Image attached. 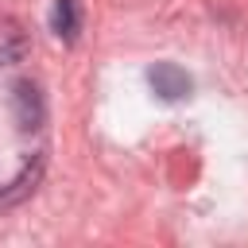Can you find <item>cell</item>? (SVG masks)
<instances>
[{"label": "cell", "mask_w": 248, "mask_h": 248, "mask_svg": "<svg viewBox=\"0 0 248 248\" xmlns=\"http://www.w3.org/2000/svg\"><path fill=\"white\" fill-rule=\"evenodd\" d=\"M8 108H12V120H16L19 132H39V128L46 124V97H43V89H39L31 78L12 81V89H8Z\"/></svg>", "instance_id": "obj_1"}, {"label": "cell", "mask_w": 248, "mask_h": 248, "mask_svg": "<svg viewBox=\"0 0 248 248\" xmlns=\"http://www.w3.org/2000/svg\"><path fill=\"white\" fill-rule=\"evenodd\" d=\"M147 85H151V93H155L159 101H182V97H190V89H194L190 74H186L182 66H174V62H155V66L147 70Z\"/></svg>", "instance_id": "obj_2"}, {"label": "cell", "mask_w": 248, "mask_h": 248, "mask_svg": "<svg viewBox=\"0 0 248 248\" xmlns=\"http://www.w3.org/2000/svg\"><path fill=\"white\" fill-rule=\"evenodd\" d=\"M27 50H31V39H27L23 23L12 19V16H0V66H16V62H23Z\"/></svg>", "instance_id": "obj_3"}, {"label": "cell", "mask_w": 248, "mask_h": 248, "mask_svg": "<svg viewBox=\"0 0 248 248\" xmlns=\"http://www.w3.org/2000/svg\"><path fill=\"white\" fill-rule=\"evenodd\" d=\"M50 31L62 39V43H74L78 31H81V12H78V0H54V12H50Z\"/></svg>", "instance_id": "obj_4"}, {"label": "cell", "mask_w": 248, "mask_h": 248, "mask_svg": "<svg viewBox=\"0 0 248 248\" xmlns=\"http://www.w3.org/2000/svg\"><path fill=\"white\" fill-rule=\"evenodd\" d=\"M39 174H43V159L35 155L27 167H23V174L12 182V190H0V202H16V198H23L27 190H35V182H39Z\"/></svg>", "instance_id": "obj_5"}]
</instances>
